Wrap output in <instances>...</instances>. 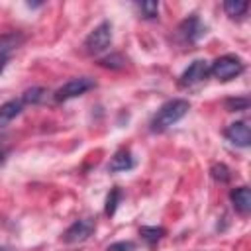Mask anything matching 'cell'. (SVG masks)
I'll list each match as a JSON object with an SVG mask.
<instances>
[{
  "instance_id": "10",
  "label": "cell",
  "mask_w": 251,
  "mask_h": 251,
  "mask_svg": "<svg viewBox=\"0 0 251 251\" xmlns=\"http://www.w3.org/2000/svg\"><path fill=\"white\" fill-rule=\"evenodd\" d=\"M24 110V102L20 100H8L6 104L0 106V127H4L6 124H10L16 116H20Z\"/></svg>"
},
{
  "instance_id": "4",
  "label": "cell",
  "mask_w": 251,
  "mask_h": 251,
  "mask_svg": "<svg viewBox=\"0 0 251 251\" xmlns=\"http://www.w3.org/2000/svg\"><path fill=\"white\" fill-rule=\"evenodd\" d=\"M96 82L94 78H88V76H78V78H71L69 82H65L61 88H57L55 92V100L57 102H67V100H73L80 94H84L86 90L94 88Z\"/></svg>"
},
{
  "instance_id": "9",
  "label": "cell",
  "mask_w": 251,
  "mask_h": 251,
  "mask_svg": "<svg viewBox=\"0 0 251 251\" xmlns=\"http://www.w3.org/2000/svg\"><path fill=\"white\" fill-rule=\"evenodd\" d=\"M231 202H233V208L235 212H239L241 216H247L251 212V192L247 186H239L235 190H231L229 194Z\"/></svg>"
},
{
  "instance_id": "14",
  "label": "cell",
  "mask_w": 251,
  "mask_h": 251,
  "mask_svg": "<svg viewBox=\"0 0 251 251\" xmlns=\"http://www.w3.org/2000/svg\"><path fill=\"white\" fill-rule=\"evenodd\" d=\"M139 235H141L149 245H153V243H157V241L165 235V229H163V227H149V226H145V227L139 229Z\"/></svg>"
},
{
  "instance_id": "11",
  "label": "cell",
  "mask_w": 251,
  "mask_h": 251,
  "mask_svg": "<svg viewBox=\"0 0 251 251\" xmlns=\"http://www.w3.org/2000/svg\"><path fill=\"white\" fill-rule=\"evenodd\" d=\"M133 165H135V161H133L131 153L127 149H120L114 153V157L110 161V171H129V169H133Z\"/></svg>"
},
{
  "instance_id": "6",
  "label": "cell",
  "mask_w": 251,
  "mask_h": 251,
  "mask_svg": "<svg viewBox=\"0 0 251 251\" xmlns=\"http://www.w3.org/2000/svg\"><path fill=\"white\" fill-rule=\"evenodd\" d=\"M178 35L186 43H196V41H200L206 35V25L202 24V20L198 16H190V18H186V20L180 22Z\"/></svg>"
},
{
  "instance_id": "2",
  "label": "cell",
  "mask_w": 251,
  "mask_h": 251,
  "mask_svg": "<svg viewBox=\"0 0 251 251\" xmlns=\"http://www.w3.org/2000/svg\"><path fill=\"white\" fill-rule=\"evenodd\" d=\"M241 71H243V63L237 55H222L208 67V75H212L218 80L235 78Z\"/></svg>"
},
{
  "instance_id": "13",
  "label": "cell",
  "mask_w": 251,
  "mask_h": 251,
  "mask_svg": "<svg viewBox=\"0 0 251 251\" xmlns=\"http://www.w3.org/2000/svg\"><path fill=\"white\" fill-rule=\"evenodd\" d=\"M247 8H249V4L243 0H226L224 2V10L229 18H243L247 14Z\"/></svg>"
},
{
  "instance_id": "8",
  "label": "cell",
  "mask_w": 251,
  "mask_h": 251,
  "mask_svg": "<svg viewBox=\"0 0 251 251\" xmlns=\"http://www.w3.org/2000/svg\"><path fill=\"white\" fill-rule=\"evenodd\" d=\"M226 137L233 143V145H239V147H247L251 143V131H249V126L247 122L239 120V122H233L226 127Z\"/></svg>"
},
{
  "instance_id": "21",
  "label": "cell",
  "mask_w": 251,
  "mask_h": 251,
  "mask_svg": "<svg viewBox=\"0 0 251 251\" xmlns=\"http://www.w3.org/2000/svg\"><path fill=\"white\" fill-rule=\"evenodd\" d=\"M135 245L131 241H118V243H112L108 245V251H133Z\"/></svg>"
},
{
  "instance_id": "5",
  "label": "cell",
  "mask_w": 251,
  "mask_h": 251,
  "mask_svg": "<svg viewBox=\"0 0 251 251\" xmlns=\"http://www.w3.org/2000/svg\"><path fill=\"white\" fill-rule=\"evenodd\" d=\"M94 229H96V224H94L92 218L76 220V222H73V224L67 227V231L63 233V241H65V243H80V241L88 239Z\"/></svg>"
},
{
  "instance_id": "1",
  "label": "cell",
  "mask_w": 251,
  "mask_h": 251,
  "mask_svg": "<svg viewBox=\"0 0 251 251\" xmlns=\"http://www.w3.org/2000/svg\"><path fill=\"white\" fill-rule=\"evenodd\" d=\"M188 110H190V104H188L186 100H182V98H175V100L165 102V104L157 110V114L153 116V120H151V131L161 133V131L169 129V127L175 126L178 120H182Z\"/></svg>"
},
{
  "instance_id": "24",
  "label": "cell",
  "mask_w": 251,
  "mask_h": 251,
  "mask_svg": "<svg viewBox=\"0 0 251 251\" xmlns=\"http://www.w3.org/2000/svg\"><path fill=\"white\" fill-rule=\"evenodd\" d=\"M0 251H12L10 247H0Z\"/></svg>"
},
{
  "instance_id": "19",
  "label": "cell",
  "mask_w": 251,
  "mask_h": 251,
  "mask_svg": "<svg viewBox=\"0 0 251 251\" xmlns=\"http://www.w3.org/2000/svg\"><path fill=\"white\" fill-rule=\"evenodd\" d=\"M212 176L216 178V180H220V182H226V180H229V169L226 167V165H222V163H216V165H212Z\"/></svg>"
},
{
  "instance_id": "22",
  "label": "cell",
  "mask_w": 251,
  "mask_h": 251,
  "mask_svg": "<svg viewBox=\"0 0 251 251\" xmlns=\"http://www.w3.org/2000/svg\"><path fill=\"white\" fill-rule=\"evenodd\" d=\"M4 159H6V151L2 149V145H0V165L4 163Z\"/></svg>"
},
{
  "instance_id": "15",
  "label": "cell",
  "mask_w": 251,
  "mask_h": 251,
  "mask_svg": "<svg viewBox=\"0 0 251 251\" xmlns=\"http://www.w3.org/2000/svg\"><path fill=\"white\" fill-rule=\"evenodd\" d=\"M43 96H45V88L33 86V88H27V90L22 94V102H24V104H37L39 100H43Z\"/></svg>"
},
{
  "instance_id": "7",
  "label": "cell",
  "mask_w": 251,
  "mask_h": 251,
  "mask_svg": "<svg viewBox=\"0 0 251 251\" xmlns=\"http://www.w3.org/2000/svg\"><path fill=\"white\" fill-rule=\"evenodd\" d=\"M206 76H208V63L204 59H196L180 75V86H194Z\"/></svg>"
},
{
  "instance_id": "3",
  "label": "cell",
  "mask_w": 251,
  "mask_h": 251,
  "mask_svg": "<svg viewBox=\"0 0 251 251\" xmlns=\"http://www.w3.org/2000/svg\"><path fill=\"white\" fill-rule=\"evenodd\" d=\"M112 43V24L110 22H102L98 24L84 39V49L90 55H98L104 49H108V45Z\"/></svg>"
},
{
  "instance_id": "17",
  "label": "cell",
  "mask_w": 251,
  "mask_h": 251,
  "mask_svg": "<svg viewBox=\"0 0 251 251\" xmlns=\"http://www.w3.org/2000/svg\"><path fill=\"white\" fill-rule=\"evenodd\" d=\"M137 8L145 20H153L159 14V2H139Z\"/></svg>"
},
{
  "instance_id": "12",
  "label": "cell",
  "mask_w": 251,
  "mask_h": 251,
  "mask_svg": "<svg viewBox=\"0 0 251 251\" xmlns=\"http://www.w3.org/2000/svg\"><path fill=\"white\" fill-rule=\"evenodd\" d=\"M24 37L20 33H8V35H2L0 37V59H8L12 51H16L20 45H22Z\"/></svg>"
},
{
  "instance_id": "23",
  "label": "cell",
  "mask_w": 251,
  "mask_h": 251,
  "mask_svg": "<svg viewBox=\"0 0 251 251\" xmlns=\"http://www.w3.org/2000/svg\"><path fill=\"white\" fill-rule=\"evenodd\" d=\"M4 65H6V61H4V59H0V73L4 71Z\"/></svg>"
},
{
  "instance_id": "18",
  "label": "cell",
  "mask_w": 251,
  "mask_h": 251,
  "mask_svg": "<svg viewBox=\"0 0 251 251\" xmlns=\"http://www.w3.org/2000/svg\"><path fill=\"white\" fill-rule=\"evenodd\" d=\"M226 108L229 112H243L249 108V98L247 96H241V98H229L226 100Z\"/></svg>"
},
{
  "instance_id": "20",
  "label": "cell",
  "mask_w": 251,
  "mask_h": 251,
  "mask_svg": "<svg viewBox=\"0 0 251 251\" xmlns=\"http://www.w3.org/2000/svg\"><path fill=\"white\" fill-rule=\"evenodd\" d=\"M104 67H112V69H118V67H124V59L120 57V55H112V57H104L102 61H100Z\"/></svg>"
},
{
  "instance_id": "16",
  "label": "cell",
  "mask_w": 251,
  "mask_h": 251,
  "mask_svg": "<svg viewBox=\"0 0 251 251\" xmlns=\"http://www.w3.org/2000/svg\"><path fill=\"white\" fill-rule=\"evenodd\" d=\"M120 198H122L120 188H118V186L112 188L110 194H108V198H106V210H104L108 216H114V214H116V208H118V204H120Z\"/></svg>"
}]
</instances>
